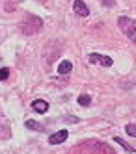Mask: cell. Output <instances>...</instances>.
<instances>
[{
    "instance_id": "5bb4252c",
    "label": "cell",
    "mask_w": 136,
    "mask_h": 154,
    "mask_svg": "<svg viewBox=\"0 0 136 154\" xmlns=\"http://www.w3.org/2000/svg\"><path fill=\"white\" fill-rule=\"evenodd\" d=\"M103 4H105V6H108V8H112V6L116 4V0H103Z\"/></svg>"
},
{
    "instance_id": "7c38bea8",
    "label": "cell",
    "mask_w": 136,
    "mask_h": 154,
    "mask_svg": "<svg viewBox=\"0 0 136 154\" xmlns=\"http://www.w3.org/2000/svg\"><path fill=\"white\" fill-rule=\"evenodd\" d=\"M125 130H127V134H129L131 137H136V125H134V123L127 125V126H125Z\"/></svg>"
},
{
    "instance_id": "277c9868",
    "label": "cell",
    "mask_w": 136,
    "mask_h": 154,
    "mask_svg": "<svg viewBox=\"0 0 136 154\" xmlns=\"http://www.w3.org/2000/svg\"><path fill=\"white\" fill-rule=\"evenodd\" d=\"M67 136H69V132H67V130L54 132V134L49 137V143H50V145H60V143H63V141L67 139Z\"/></svg>"
},
{
    "instance_id": "4fadbf2b",
    "label": "cell",
    "mask_w": 136,
    "mask_h": 154,
    "mask_svg": "<svg viewBox=\"0 0 136 154\" xmlns=\"http://www.w3.org/2000/svg\"><path fill=\"white\" fill-rule=\"evenodd\" d=\"M8 78H9V69L2 67L0 69V80H8Z\"/></svg>"
},
{
    "instance_id": "7a4b0ae2",
    "label": "cell",
    "mask_w": 136,
    "mask_h": 154,
    "mask_svg": "<svg viewBox=\"0 0 136 154\" xmlns=\"http://www.w3.org/2000/svg\"><path fill=\"white\" fill-rule=\"evenodd\" d=\"M118 26L121 28V32L125 34L127 37H134L136 35V20H132L131 17H119L118 19Z\"/></svg>"
},
{
    "instance_id": "52a82bcc",
    "label": "cell",
    "mask_w": 136,
    "mask_h": 154,
    "mask_svg": "<svg viewBox=\"0 0 136 154\" xmlns=\"http://www.w3.org/2000/svg\"><path fill=\"white\" fill-rule=\"evenodd\" d=\"M9 137H11V128H9V125L2 123L0 125V141H6Z\"/></svg>"
},
{
    "instance_id": "3957f363",
    "label": "cell",
    "mask_w": 136,
    "mask_h": 154,
    "mask_svg": "<svg viewBox=\"0 0 136 154\" xmlns=\"http://www.w3.org/2000/svg\"><path fill=\"white\" fill-rule=\"evenodd\" d=\"M89 61H92L93 65H103V67H112L114 65V61H112V58L108 56H101V54H89Z\"/></svg>"
},
{
    "instance_id": "5b68a950",
    "label": "cell",
    "mask_w": 136,
    "mask_h": 154,
    "mask_svg": "<svg viewBox=\"0 0 136 154\" xmlns=\"http://www.w3.org/2000/svg\"><path fill=\"white\" fill-rule=\"evenodd\" d=\"M73 9H75V13L78 17H88L89 15V8L82 2V0H75V2H73Z\"/></svg>"
},
{
    "instance_id": "30bf717a",
    "label": "cell",
    "mask_w": 136,
    "mask_h": 154,
    "mask_svg": "<svg viewBox=\"0 0 136 154\" xmlns=\"http://www.w3.org/2000/svg\"><path fill=\"white\" fill-rule=\"evenodd\" d=\"M114 141H116V143H119V145H121L123 149H125L127 152H136V150H134V149H132V147L129 145V143H125V141H123L121 137H114Z\"/></svg>"
},
{
    "instance_id": "9a60e30c",
    "label": "cell",
    "mask_w": 136,
    "mask_h": 154,
    "mask_svg": "<svg viewBox=\"0 0 136 154\" xmlns=\"http://www.w3.org/2000/svg\"><path fill=\"white\" fill-rule=\"evenodd\" d=\"M134 43H136V37H134Z\"/></svg>"
},
{
    "instance_id": "ba28073f",
    "label": "cell",
    "mask_w": 136,
    "mask_h": 154,
    "mask_svg": "<svg viewBox=\"0 0 136 154\" xmlns=\"http://www.w3.org/2000/svg\"><path fill=\"white\" fill-rule=\"evenodd\" d=\"M71 69H73V63L67 61V60H63V61L58 65V72H60V74H69Z\"/></svg>"
},
{
    "instance_id": "8fae6325",
    "label": "cell",
    "mask_w": 136,
    "mask_h": 154,
    "mask_svg": "<svg viewBox=\"0 0 136 154\" xmlns=\"http://www.w3.org/2000/svg\"><path fill=\"white\" fill-rule=\"evenodd\" d=\"M89 102H92V97L89 95H80L78 97V104L80 106H89Z\"/></svg>"
},
{
    "instance_id": "6da1fadb",
    "label": "cell",
    "mask_w": 136,
    "mask_h": 154,
    "mask_svg": "<svg viewBox=\"0 0 136 154\" xmlns=\"http://www.w3.org/2000/svg\"><path fill=\"white\" fill-rule=\"evenodd\" d=\"M41 28H43V20L39 17H36V15H28L21 23V32L24 35H34V34H37Z\"/></svg>"
},
{
    "instance_id": "9c48e42d",
    "label": "cell",
    "mask_w": 136,
    "mask_h": 154,
    "mask_svg": "<svg viewBox=\"0 0 136 154\" xmlns=\"http://www.w3.org/2000/svg\"><path fill=\"white\" fill-rule=\"evenodd\" d=\"M26 128H30V130H37V132H45V130H47L45 126H41L39 123H36V121H26Z\"/></svg>"
},
{
    "instance_id": "8992f818",
    "label": "cell",
    "mask_w": 136,
    "mask_h": 154,
    "mask_svg": "<svg viewBox=\"0 0 136 154\" xmlns=\"http://www.w3.org/2000/svg\"><path fill=\"white\" fill-rule=\"evenodd\" d=\"M32 109L37 112V113H45L49 109V104H47V100H43V98H37V100L32 102Z\"/></svg>"
}]
</instances>
